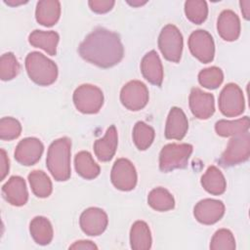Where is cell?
I'll use <instances>...</instances> for the list:
<instances>
[{
    "mask_svg": "<svg viewBox=\"0 0 250 250\" xmlns=\"http://www.w3.org/2000/svg\"><path fill=\"white\" fill-rule=\"evenodd\" d=\"M78 52L85 61L103 68L114 66L124 56L119 35L104 27L89 33L79 45Z\"/></svg>",
    "mask_w": 250,
    "mask_h": 250,
    "instance_id": "cell-1",
    "label": "cell"
},
{
    "mask_svg": "<svg viewBox=\"0 0 250 250\" xmlns=\"http://www.w3.org/2000/svg\"><path fill=\"white\" fill-rule=\"evenodd\" d=\"M71 141L66 137L54 141L47 152L46 165L56 181L63 182L70 178Z\"/></svg>",
    "mask_w": 250,
    "mask_h": 250,
    "instance_id": "cell-2",
    "label": "cell"
},
{
    "mask_svg": "<svg viewBox=\"0 0 250 250\" xmlns=\"http://www.w3.org/2000/svg\"><path fill=\"white\" fill-rule=\"evenodd\" d=\"M25 69L29 78L40 86L51 85L58 77L57 64L39 52H31L26 56Z\"/></svg>",
    "mask_w": 250,
    "mask_h": 250,
    "instance_id": "cell-3",
    "label": "cell"
},
{
    "mask_svg": "<svg viewBox=\"0 0 250 250\" xmlns=\"http://www.w3.org/2000/svg\"><path fill=\"white\" fill-rule=\"evenodd\" d=\"M191 152L192 146L189 144H168L164 146L159 154V169L167 173L175 169L186 168Z\"/></svg>",
    "mask_w": 250,
    "mask_h": 250,
    "instance_id": "cell-4",
    "label": "cell"
},
{
    "mask_svg": "<svg viewBox=\"0 0 250 250\" xmlns=\"http://www.w3.org/2000/svg\"><path fill=\"white\" fill-rule=\"evenodd\" d=\"M250 156V134L245 132L243 134L233 136L227 146V148L222 153L219 163L223 167H229L240 164L248 160Z\"/></svg>",
    "mask_w": 250,
    "mask_h": 250,
    "instance_id": "cell-5",
    "label": "cell"
},
{
    "mask_svg": "<svg viewBox=\"0 0 250 250\" xmlns=\"http://www.w3.org/2000/svg\"><path fill=\"white\" fill-rule=\"evenodd\" d=\"M73 104L78 111L94 114L99 112L104 104V94L97 86L82 84L73 93Z\"/></svg>",
    "mask_w": 250,
    "mask_h": 250,
    "instance_id": "cell-6",
    "label": "cell"
},
{
    "mask_svg": "<svg viewBox=\"0 0 250 250\" xmlns=\"http://www.w3.org/2000/svg\"><path fill=\"white\" fill-rule=\"evenodd\" d=\"M158 47L163 57L172 62L181 60L183 52V35L174 24L165 25L158 37Z\"/></svg>",
    "mask_w": 250,
    "mask_h": 250,
    "instance_id": "cell-7",
    "label": "cell"
},
{
    "mask_svg": "<svg viewBox=\"0 0 250 250\" xmlns=\"http://www.w3.org/2000/svg\"><path fill=\"white\" fill-rule=\"evenodd\" d=\"M245 104L242 90L234 83L227 84L219 96V109L228 117H235L244 111Z\"/></svg>",
    "mask_w": 250,
    "mask_h": 250,
    "instance_id": "cell-8",
    "label": "cell"
},
{
    "mask_svg": "<svg viewBox=\"0 0 250 250\" xmlns=\"http://www.w3.org/2000/svg\"><path fill=\"white\" fill-rule=\"evenodd\" d=\"M120 101L127 109L138 111L147 104L148 90L146 86L139 80L129 81L121 89Z\"/></svg>",
    "mask_w": 250,
    "mask_h": 250,
    "instance_id": "cell-9",
    "label": "cell"
},
{
    "mask_svg": "<svg viewBox=\"0 0 250 250\" xmlns=\"http://www.w3.org/2000/svg\"><path fill=\"white\" fill-rule=\"evenodd\" d=\"M110 180L112 185L120 190H132L137 185V171L133 163L126 158L117 159L111 169Z\"/></svg>",
    "mask_w": 250,
    "mask_h": 250,
    "instance_id": "cell-10",
    "label": "cell"
},
{
    "mask_svg": "<svg viewBox=\"0 0 250 250\" xmlns=\"http://www.w3.org/2000/svg\"><path fill=\"white\" fill-rule=\"evenodd\" d=\"M188 48L193 57L203 63L213 61L215 45L211 34L203 29L193 31L188 38Z\"/></svg>",
    "mask_w": 250,
    "mask_h": 250,
    "instance_id": "cell-11",
    "label": "cell"
},
{
    "mask_svg": "<svg viewBox=\"0 0 250 250\" xmlns=\"http://www.w3.org/2000/svg\"><path fill=\"white\" fill-rule=\"evenodd\" d=\"M107 223L106 213L98 207H90L83 211L79 220L81 229L91 236L102 234L105 230Z\"/></svg>",
    "mask_w": 250,
    "mask_h": 250,
    "instance_id": "cell-12",
    "label": "cell"
},
{
    "mask_svg": "<svg viewBox=\"0 0 250 250\" xmlns=\"http://www.w3.org/2000/svg\"><path fill=\"white\" fill-rule=\"evenodd\" d=\"M225 214V205L221 200L205 198L198 201L193 209L195 219L204 225H213Z\"/></svg>",
    "mask_w": 250,
    "mask_h": 250,
    "instance_id": "cell-13",
    "label": "cell"
},
{
    "mask_svg": "<svg viewBox=\"0 0 250 250\" xmlns=\"http://www.w3.org/2000/svg\"><path fill=\"white\" fill-rule=\"evenodd\" d=\"M44 150V146L37 138L29 137L21 140L15 150L16 160L24 166L34 165L39 161Z\"/></svg>",
    "mask_w": 250,
    "mask_h": 250,
    "instance_id": "cell-14",
    "label": "cell"
},
{
    "mask_svg": "<svg viewBox=\"0 0 250 250\" xmlns=\"http://www.w3.org/2000/svg\"><path fill=\"white\" fill-rule=\"evenodd\" d=\"M189 108L198 119H208L215 112L214 96L199 88H192L189 94Z\"/></svg>",
    "mask_w": 250,
    "mask_h": 250,
    "instance_id": "cell-15",
    "label": "cell"
},
{
    "mask_svg": "<svg viewBox=\"0 0 250 250\" xmlns=\"http://www.w3.org/2000/svg\"><path fill=\"white\" fill-rule=\"evenodd\" d=\"M4 198L14 206H22L27 202L28 191L23 178L12 176L2 187Z\"/></svg>",
    "mask_w": 250,
    "mask_h": 250,
    "instance_id": "cell-16",
    "label": "cell"
},
{
    "mask_svg": "<svg viewBox=\"0 0 250 250\" xmlns=\"http://www.w3.org/2000/svg\"><path fill=\"white\" fill-rule=\"evenodd\" d=\"M141 71L149 83L155 86H161L163 81V66L158 54L154 50L146 53L142 59Z\"/></svg>",
    "mask_w": 250,
    "mask_h": 250,
    "instance_id": "cell-17",
    "label": "cell"
},
{
    "mask_svg": "<svg viewBox=\"0 0 250 250\" xmlns=\"http://www.w3.org/2000/svg\"><path fill=\"white\" fill-rule=\"evenodd\" d=\"M188 129V121L185 112L180 107H172L166 121L165 137L170 140H182Z\"/></svg>",
    "mask_w": 250,
    "mask_h": 250,
    "instance_id": "cell-18",
    "label": "cell"
},
{
    "mask_svg": "<svg viewBox=\"0 0 250 250\" xmlns=\"http://www.w3.org/2000/svg\"><path fill=\"white\" fill-rule=\"evenodd\" d=\"M219 35L226 41H235L240 35V21L231 10H224L217 21Z\"/></svg>",
    "mask_w": 250,
    "mask_h": 250,
    "instance_id": "cell-19",
    "label": "cell"
},
{
    "mask_svg": "<svg viewBox=\"0 0 250 250\" xmlns=\"http://www.w3.org/2000/svg\"><path fill=\"white\" fill-rule=\"evenodd\" d=\"M117 143V130L114 125H111L107 128L104 136L94 143V151L97 158L102 162L109 161L115 154Z\"/></svg>",
    "mask_w": 250,
    "mask_h": 250,
    "instance_id": "cell-20",
    "label": "cell"
},
{
    "mask_svg": "<svg viewBox=\"0 0 250 250\" xmlns=\"http://www.w3.org/2000/svg\"><path fill=\"white\" fill-rule=\"evenodd\" d=\"M61 16V3L57 0H41L37 2L35 18L44 26L54 25Z\"/></svg>",
    "mask_w": 250,
    "mask_h": 250,
    "instance_id": "cell-21",
    "label": "cell"
},
{
    "mask_svg": "<svg viewBox=\"0 0 250 250\" xmlns=\"http://www.w3.org/2000/svg\"><path fill=\"white\" fill-rule=\"evenodd\" d=\"M200 182L203 188L213 195L223 194L227 188V182L223 173L213 165L208 167L202 175Z\"/></svg>",
    "mask_w": 250,
    "mask_h": 250,
    "instance_id": "cell-22",
    "label": "cell"
},
{
    "mask_svg": "<svg viewBox=\"0 0 250 250\" xmlns=\"http://www.w3.org/2000/svg\"><path fill=\"white\" fill-rule=\"evenodd\" d=\"M60 36L55 31H43V30H34L28 36L29 43L37 48L44 50L51 56L57 54V46L59 43Z\"/></svg>",
    "mask_w": 250,
    "mask_h": 250,
    "instance_id": "cell-23",
    "label": "cell"
},
{
    "mask_svg": "<svg viewBox=\"0 0 250 250\" xmlns=\"http://www.w3.org/2000/svg\"><path fill=\"white\" fill-rule=\"evenodd\" d=\"M151 233L147 224L144 221H137L130 230V244L134 250H147L151 247Z\"/></svg>",
    "mask_w": 250,
    "mask_h": 250,
    "instance_id": "cell-24",
    "label": "cell"
},
{
    "mask_svg": "<svg viewBox=\"0 0 250 250\" xmlns=\"http://www.w3.org/2000/svg\"><path fill=\"white\" fill-rule=\"evenodd\" d=\"M29 231L33 240L39 245H47L53 239V227L50 221L42 216L33 218L29 225Z\"/></svg>",
    "mask_w": 250,
    "mask_h": 250,
    "instance_id": "cell-25",
    "label": "cell"
},
{
    "mask_svg": "<svg viewBox=\"0 0 250 250\" xmlns=\"http://www.w3.org/2000/svg\"><path fill=\"white\" fill-rule=\"evenodd\" d=\"M74 167L82 178L86 180H92L99 176L100 166L94 161L89 151H79L74 158Z\"/></svg>",
    "mask_w": 250,
    "mask_h": 250,
    "instance_id": "cell-26",
    "label": "cell"
},
{
    "mask_svg": "<svg viewBox=\"0 0 250 250\" xmlns=\"http://www.w3.org/2000/svg\"><path fill=\"white\" fill-rule=\"evenodd\" d=\"M250 120L248 116L236 120H219L215 124V131L221 137H233L243 134L249 130Z\"/></svg>",
    "mask_w": 250,
    "mask_h": 250,
    "instance_id": "cell-27",
    "label": "cell"
},
{
    "mask_svg": "<svg viewBox=\"0 0 250 250\" xmlns=\"http://www.w3.org/2000/svg\"><path fill=\"white\" fill-rule=\"evenodd\" d=\"M147 203L152 209L164 212L174 208L175 199L173 195L164 188H156L148 193Z\"/></svg>",
    "mask_w": 250,
    "mask_h": 250,
    "instance_id": "cell-28",
    "label": "cell"
},
{
    "mask_svg": "<svg viewBox=\"0 0 250 250\" xmlns=\"http://www.w3.org/2000/svg\"><path fill=\"white\" fill-rule=\"evenodd\" d=\"M28 181L32 192L40 198L48 197L52 193V182L48 175L41 170H34L29 173Z\"/></svg>",
    "mask_w": 250,
    "mask_h": 250,
    "instance_id": "cell-29",
    "label": "cell"
},
{
    "mask_svg": "<svg viewBox=\"0 0 250 250\" xmlns=\"http://www.w3.org/2000/svg\"><path fill=\"white\" fill-rule=\"evenodd\" d=\"M154 136V130L149 125L143 121H139L135 124L133 129V141L138 149H147L153 143Z\"/></svg>",
    "mask_w": 250,
    "mask_h": 250,
    "instance_id": "cell-30",
    "label": "cell"
},
{
    "mask_svg": "<svg viewBox=\"0 0 250 250\" xmlns=\"http://www.w3.org/2000/svg\"><path fill=\"white\" fill-rule=\"evenodd\" d=\"M185 14L188 21L200 24L207 19L208 6L203 0H188L185 2Z\"/></svg>",
    "mask_w": 250,
    "mask_h": 250,
    "instance_id": "cell-31",
    "label": "cell"
},
{
    "mask_svg": "<svg viewBox=\"0 0 250 250\" xmlns=\"http://www.w3.org/2000/svg\"><path fill=\"white\" fill-rule=\"evenodd\" d=\"M20 70H21V65L13 53L9 52L1 56L0 78L3 81L12 80L19 74Z\"/></svg>",
    "mask_w": 250,
    "mask_h": 250,
    "instance_id": "cell-32",
    "label": "cell"
},
{
    "mask_svg": "<svg viewBox=\"0 0 250 250\" xmlns=\"http://www.w3.org/2000/svg\"><path fill=\"white\" fill-rule=\"evenodd\" d=\"M224 80V74L220 67L211 66L202 69L198 73V81L201 86L207 89L218 88Z\"/></svg>",
    "mask_w": 250,
    "mask_h": 250,
    "instance_id": "cell-33",
    "label": "cell"
},
{
    "mask_svg": "<svg viewBox=\"0 0 250 250\" xmlns=\"http://www.w3.org/2000/svg\"><path fill=\"white\" fill-rule=\"evenodd\" d=\"M211 250H233L235 249V239L230 230L227 229H218L210 242Z\"/></svg>",
    "mask_w": 250,
    "mask_h": 250,
    "instance_id": "cell-34",
    "label": "cell"
},
{
    "mask_svg": "<svg viewBox=\"0 0 250 250\" xmlns=\"http://www.w3.org/2000/svg\"><path fill=\"white\" fill-rule=\"evenodd\" d=\"M21 133V123L13 117H3L0 120V139L12 141L17 139Z\"/></svg>",
    "mask_w": 250,
    "mask_h": 250,
    "instance_id": "cell-35",
    "label": "cell"
},
{
    "mask_svg": "<svg viewBox=\"0 0 250 250\" xmlns=\"http://www.w3.org/2000/svg\"><path fill=\"white\" fill-rule=\"evenodd\" d=\"M88 4L93 12L97 14H104L113 8L115 2L113 0H91Z\"/></svg>",
    "mask_w": 250,
    "mask_h": 250,
    "instance_id": "cell-36",
    "label": "cell"
},
{
    "mask_svg": "<svg viewBox=\"0 0 250 250\" xmlns=\"http://www.w3.org/2000/svg\"><path fill=\"white\" fill-rule=\"evenodd\" d=\"M9 168H10V164H9V158L7 156L6 151L1 148L0 149V180L3 181L5 179V177L8 175L9 173Z\"/></svg>",
    "mask_w": 250,
    "mask_h": 250,
    "instance_id": "cell-37",
    "label": "cell"
},
{
    "mask_svg": "<svg viewBox=\"0 0 250 250\" xmlns=\"http://www.w3.org/2000/svg\"><path fill=\"white\" fill-rule=\"evenodd\" d=\"M69 249H88V250H94V249H98V246L90 241V240H79V241H75L72 245L69 246Z\"/></svg>",
    "mask_w": 250,
    "mask_h": 250,
    "instance_id": "cell-38",
    "label": "cell"
},
{
    "mask_svg": "<svg viewBox=\"0 0 250 250\" xmlns=\"http://www.w3.org/2000/svg\"><path fill=\"white\" fill-rule=\"evenodd\" d=\"M242 15L245 20L250 19V0H242L239 2Z\"/></svg>",
    "mask_w": 250,
    "mask_h": 250,
    "instance_id": "cell-39",
    "label": "cell"
},
{
    "mask_svg": "<svg viewBox=\"0 0 250 250\" xmlns=\"http://www.w3.org/2000/svg\"><path fill=\"white\" fill-rule=\"evenodd\" d=\"M127 3L133 7H139L142 5H145L146 3V1H140V0H133V1H127Z\"/></svg>",
    "mask_w": 250,
    "mask_h": 250,
    "instance_id": "cell-40",
    "label": "cell"
},
{
    "mask_svg": "<svg viewBox=\"0 0 250 250\" xmlns=\"http://www.w3.org/2000/svg\"><path fill=\"white\" fill-rule=\"evenodd\" d=\"M6 4H8L9 6H18V5H21V4H24L26 3L27 1H15V0H8V1H4Z\"/></svg>",
    "mask_w": 250,
    "mask_h": 250,
    "instance_id": "cell-41",
    "label": "cell"
}]
</instances>
